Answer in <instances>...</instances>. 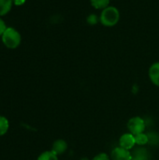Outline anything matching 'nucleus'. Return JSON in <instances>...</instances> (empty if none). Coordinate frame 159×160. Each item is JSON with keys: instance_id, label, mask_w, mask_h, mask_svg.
<instances>
[{"instance_id": "9", "label": "nucleus", "mask_w": 159, "mask_h": 160, "mask_svg": "<svg viewBox=\"0 0 159 160\" xmlns=\"http://www.w3.org/2000/svg\"><path fill=\"white\" fill-rule=\"evenodd\" d=\"M13 0H0V16L7 14L12 8Z\"/></svg>"}, {"instance_id": "16", "label": "nucleus", "mask_w": 159, "mask_h": 160, "mask_svg": "<svg viewBox=\"0 0 159 160\" xmlns=\"http://www.w3.org/2000/svg\"><path fill=\"white\" fill-rule=\"evenodd\" d=\"M7 29L6 23L4 22V21L0 18V37L3 35V33L5 32V30Z\"/></svg>"}, {"instance_id": "5", "label": "nucleus", "mask_w": 159, "mask_h": 160, "mask_svg": "<svg viewBox=\"0 0 159 160\" xmlns=\"http://www.w3.org/2000/svg\"><path fill=\"white\" fill-rule=\"evenodd\" d=\"M112 160H132L131 153L128 150H126L122 147H116L113 149L111 155Z\"/></svg>"}, {"instance_id": "2", "label": "nucleus", "mask_w": 159, "mask_h": 160, "mask_svg": "<svg viewBox=\"0 0 159 160\" xmlns=\"http://www.w3.org/2000/svg\"><path fill=\"white\" fill-rule=\"evenodd\" d=\"M120 19L119 10L115 7H107L100 15V22L105 26L115 25Z\"/></svg>"}, {"instance_id": "12", "label": "nucleus", "mask_w": 159, "mask_h": 160, "mask_svg": "<svg viewBox=\"0 0 159 160\" xmlns=\"http://www.w3.org/2000/svg\"><path fill=\"white\" fill-rule=\"evenodd\" d=\"M91 4L95 8L98 9H104L107 7H109L110 0H91Z\"/></svg>"}, {"instance_id": "1", "label": "nucleus", "mask_w": 159, "mask_h": 160, "mask_svg": "<svg viewBox=\"0 0 159 160\" xmlns=\"http://www.w3.org/2000/svg\"><path fill=\"white\" fill-rule=\"evenodd\" d=\"M2 42L8 49H16L21 44V34L12 27H7L3 35L1 36Z\"/></svg>"}, {"instance_id": "7", "label": "nucleus", "mask_w": 159, "mask_h": 160, "mask_svg": "<svg viewBox=\"0 0 159 160\" xmlns=\"http://www.w3.org/2000/svg\"><path fill=\"white\" fill-rule=\"evenodd\" d=\"M132 160H150L149 152L143 147H138L131 153Z\"/></svg>"}, {"instance_id": "3", "label": "nucleus", "mask_w": 159, "mask_h": 160, "mask_svg": "<svg viewBox=\"0 0 159 160\" xmlns=\"http://www.w3.org/2000/svg\"><path fill=\"white\" fill-rule=\"evenodd\" d=\"M127 128L130 133L135 136L140 133H143V131L145 130V122L142 117L136 116L128 121Z\"/></svg>"}, {"instance_id": "11", "label": "nucleus", "mask_w": 159, "mask_h": 160, "mask_svg": "<svg viewBox=\"0 0 159 160\" xmlns=\"http://www.w3.org/2000/svg\"><path fill=\"white\" fill-rule=\"evenodd\" d=\"M135 142L137 145H144L146 143H148L149 139H148V135L145 133H140L138 135H135Z\"/></svg>"}, {"instance_id": "4", "label": "nucleus", "mask_w": 159, "mask_h": 160, "mask_svg": "<svg viewBox=\"0 0 159 160\" xmlns=\"http://www.w3.org/2000/svg\"><path fill=\"white\" fill-rule=\"evenodd\" d=\"M119 145H120V147H122L126 150H128V151L130 149H133L134 146L136 145L135 136L131 133H126V134L122 135L119 140Z\"/></svg>"}, {"instance_id": "8", "label": "nucleus", "mask_w": 159, "mask_h": 160, "mask_svg": "<svg viewBox=\"0 0 159 160\" xmlns=\"http://www.w3.org/2000/svg\"><path fill=\"white\" fill-rule=\"evenodd\" d=\"M149 77L151 82L159 87V62L151 66L149 69Z\"/></svg>"}, {"instance_id": "6", "label": "nucleus", "mask_w": 159, "mask_h": 160, "mask_svg": "<svg viewBox=\"0 0 159 160\" xmlns=\"http://www.w3.org/2000/svg\"><path fill=\"white\" fill-rule=\"evenodd\" d=\"M67 150V143L64 140H57L52 143V152H53L56 156L63 155Z\"/></svg>"}, {"instance_id": "14", "label": "nucleus", "mask_w": 159, "mask_h": 160, "mask_svg": "<svg viewBox=\"0 0 159 160\" xmlns=\"http://www.w3.org/2000/svg\"><path fill=\"white\" fill-rule=\"evenodd\" d=\"M148 139H149V142L148 143H152L154 145H157L159 144V136L157 135V133L156 132H151V133H148Z\"/></svg>"}, {"instance_id": "13", "label": "nucleus", "mask_w": 159, "mask_h": 160, "mask_svg": "<svg viewBox=\"0 0 159 160\" xmlns=\"http://www.w3.org/2000/svg\"><path fill=\"white\" fill-rule=\"evenodd\" d=\"M37 160H58V156L52 151H46L37 158Z\"/></svg>"}, {"instance_id": "10", "label": "nucleus", "mask_w": 159, "mask_h": 160, "mask_svg": "<svg viewBox=\"0 0 159 160\" xmlns=\"http://www.w3.org/2000/svg\"><path fill=\"white\" fill-rule=\"evenodd\" d=\"M9 125H8V121L6 117L0 115V136L5 135L7 130H8Z\"/></svg>"}, {"instance_id": "17", "label": "nucleus", "mask_w": 159, "mask_h": 160, "mask_svg": "<svg viewBox=\"0 0 159 160\" xmlns=\"http://www.w3.org/2000/svg\"><path fill=\"white\" fill-rule=\"evenodd\" d=\"M88 22L89 23H96L97 22V16L96 15H91L88 17Z\"/></svg>"}, {"instance_id": "18", "label": "nucleus", "mask_w": 159, "mask_h": 160, "mask_svg": "<svg viewBox=\"0 0 159 160\" xmlns=\"http://www.w3.org/2000/svg\"><path fill=\"white\" fill-rule=\"evenodd\" d=\"M25 3V0H13V4L16 6H22Z\"/></svg>"}, {"instance_id": "15", "label": "nucleus", "mask_w": 159, "mask_h": 160, "mask_svg": "<svg viewBox=\"0 0 159 160\" xmlns=\"http://www.w3.org/2000/svg\"><path fill=\"white\" fill-rule=\"evenodd\" d=\"M92 160H112L108 155H106L105 153H100L98 155H97Z\"/></svg>"}]
</instances>
